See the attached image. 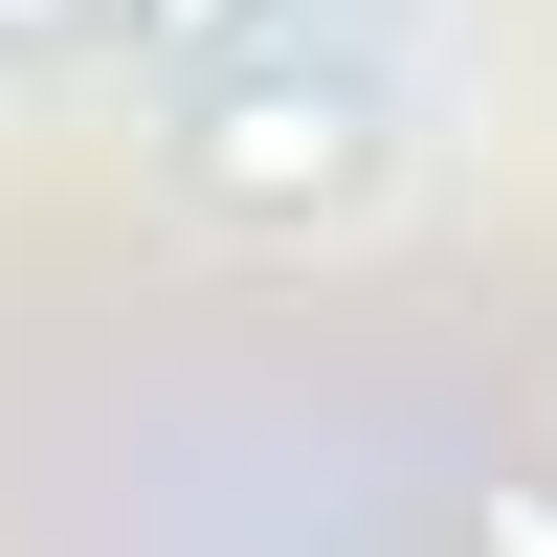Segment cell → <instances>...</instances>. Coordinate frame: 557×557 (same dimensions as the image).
Segmentation results:
<instances>
[{
    "label": "cell",
    "mask_w": 557,
    "mask_h": 557,
    "mask_svg": "<svg viewBox=\"0 0 557 557\" xmlns=\"http://www.w3.org/2000/svg\"><path fill=\"white\" fill-rule=\"evenodd\" d=\"M178 223H223V246H357V223L401 201V89L357 67V45H223V67H178V134H157Z\"/></svg>",
    "instance_id": "cell-1"
},
{
    "label": "cell",
    "mask_w": 557,
    "mask_h": 557,
    "mask_svg": "<svg viewBox=\"0 0 557 557\" xmlns=\"http://www.w3.org/2000/svg\"><path fill=\"white\" fill-rule=\"evenodd\" d=\"M469 535H491V557H557V491H535V469H491V513H469Z\"/></svg>",
    "instance_id": "cell-4"
},
{
    "label": "cell",
    "mask_w": 557,
    "mask_h": 557,
    "mask_svg": "<svg viewBox=\"0 0 557 557\" xmlns=\"http://www.w3.org/2000/svg\"><path fill=\"white\" fill-rule=\"evenodd\" d=\"M112 45V0H0V89H45V67H89Z\"/></svg>",
    "instance_id": "cell-3"
},
{
    "label": "cell",
    "mask_w": 557,
    "mask_h": 557,
    "mask_svg": "<svg viewBox=\"0 0 557 557\" xmlns=\"http://www.w3.org/2000/svg\"><path fill=\"white\" fill-rule=\"evenodd\" d=\"M312 0H112V45L134 67H223V45H290Z\"/></svg>",
    "instance_id": "cell-2"
}]
</instances>
